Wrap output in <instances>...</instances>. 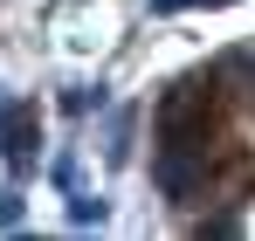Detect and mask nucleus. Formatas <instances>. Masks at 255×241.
<instances>
[{"instance_id": "1", "label": "nucleus", "mask_w": 255, "mask_h": 241, "mask_svg": "<svg viewBox=\"0 0 255 241\" xmlns=\"http://www.w3.org/2000/svg\"><path fill=\"white\" fill-rule=\"evenodd\" d=\"M214 124H221L214 76H179V83H166V97L152 111V138H159V152H207Z\"/></svg>"}, {"instance_id": "2", "label": "nucleus", "mask_w": 255, "mask_h": 241, "mask_svg": "<svg viewBox=\"0 0 255 241\" xmlns=\"http://www.w3.org/2000/svg\"><path fill=\"white\" fill-rule=\"evenodd\" d=\"M35 145H42V111L21 104V97H7V104H0V159H7L14 179L35 172Z\"/></svg>"}, {"instance_id": "3", "label": "nucleus", "mask_w": 255, "mask_h": 241, "mask_svg": "<svg viewBox=\"0 0 255 241\" xmlns=\"http://www.w3.org/2000/svg\"><path fill=\"white\" fill-rule=\"evenodd\" d=\"M152 186L172 207H193L207 193V152H152Z\"/></svg>"}, {"instance_id": "4", "label": "nucleus", "mask_w": 255, "mask_h": 241, "mask_svg": "<svg viewBox=\"0 0 255 241\" xmlns=\"http://www.w3.org/2000/svg\"><path fill=\"white\" fill-rule=\"evenodd\" d=\"M97 104H104V83H97V90H90V83H69V90H62V111H69V118H90Z\"/></svg>"}, {"instance_id": "5", "label": "nucleus", "mask_w": 255, "mask_h": 241, "mask_svg": "<svg viewBox=\"0 0 255 241\" xmlns=\"http://www.w3.org/2000/svg\"><path fill=\"white\" fill-rule=\"evenodd\" d=\"M69 221H76V228H90V221L104 228V200H97V193H69Z\"/></svg>"}, {"instance_id": "6", "label": "nucleus", "mask_w": 255, "mask_h": 241, "mask_svg": "<svg viewBox=\"0 0 255 241\" xmlns=\"http://www.w3.org/2000/svg\"><path fill=\"white\" fill-rule=\"evenodd\" d=\"M0 228H21V193H14V186L0 193Z\"/></svg>"}, {"instance_id": "7", "label": "nucleus", "mask_w": 255, "mask_h": 241, "mask_svg": "<svg viewBox=\"0 0 255 241\" xmlns=\"http://www.w3.org/2000/svg\"><path fill=\"white\" fill-rule=\"evenodd\" d=\"M152 7H159V14H172V7H186V0H152Z\"/></svg>"}, {"instance_id": "8", "label": "nucleus", "mask_w": 255, "mask_h": 241, "mask_svg": "<svg viewBox=\"0 0 255 241\" xmlns=\"http://www.w3.org/2000/svg\"><path fill=\"white\" fill-rule=\"evenodd\" d=\"M186 7H228V0H186Z\"/></svg>"}, {"instance_id": "9", "label": "nucleus", "mask_w": 255, "mask_h": 241, "mask_svg": "<svg viewBox=\"0 0 255 241\" xmlns=\"http://www.w3.org/2000/svg\"><path fill=\"white\" fill-rule=\"evenodd\" d=\"M0 104H7V97H0Z\"/></svg>"}]
</instances>
